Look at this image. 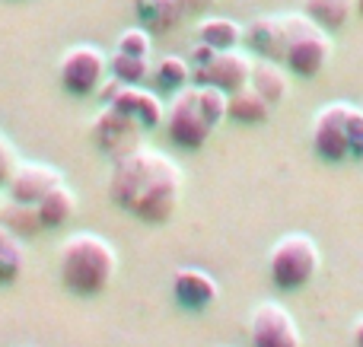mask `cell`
Instances as JSON below:
<instances>
[{
  "label": "cell",
  "mask_w": 363,
  "mask_h": 347,
  "mask_svg": "<svg viewBox=\"0 0 363 347\" xmlns=\"http://www.w3.org/2000/svg\"><path fill=\"white\" fill-rule=\"evenodd\" d=\"M249 344L252 347H303V338L294 316L277 300H264V303H258L252 309Z\"/></svg>",
  "instance_id": "cell-8"
},
{
  "label": "cell",
  "mask_w": 363,
  "mask_h": 347,
  "mask_svg": "<svg viewBox=\"0 0 363 347\" xmlns=\"http://www.w3.org/2000/svg\"><path fill=\"white\" fill-rule=\"evenodd\" d=\"M108 195L121 210L140 223H169L182 201V169L166 153L138 147L115 159L108 176Z\"/></svg>",
  "instance_id": "cell-1"
},
{
  "label": "cell",
  "mask_w": 363,
  "mask_h": 347,
  "mask_svg": "<svg viewBox=\"0 0 363 347\" xmlns=\"http://www.w3.org/2000/svg\"><path fill=\"white\" fill-rule=\"evenodd\" d=\"M198 86V83H194ZM198 106H201V112H204V118L211 121V127H217L220 121L226 118V106H230V93H223V89H217V86H198Z\"/></svg>",
  "instance_id": "cell-25"
},
{
  "label": "cell",
  "mask_w": 363,
  "mask_h": 347,
  "mask_svg": "<svg viewBox=\"0 0 363 347\" xmlns=\"http://www.w3.org/2000/svg\"><path fill=\"white\" fill-rule=\"evenodd\" d=\"M61 284L77 297H96L112 284L118 255L99 233H74L61 246Z\"/></svg>",
  "instance_id": "cell-2"
},
{
  "label": "cell",
  "mask_w": 363,
  "mask_h": 347,
  "mask_svg": "<svg viewBox=\"0 0 363 347\" xmlns=\"http://www.w3.org/2000/svg\"><path fill=\"white\" fill-rule=\"evenodd\" d=\"M347 140H351V159H363V108L351 106L347 112Z\"/></svg>",
  "instance_id": "cell-27"
},
{
  "label": "cell",
  "mask_w": 363,
  "mask_h": 347,
  "mask_svg": "<svg viewBox=\"0 0 363 347\" xmlns=\"http://www.w3.org/2000/svg\"><path fill=\"white\" fill-rule=\"evenodd\" d=\"M108 74H112L115 80H121L125 86H140V83L150 80V57L115 51V55L108 57Z\"/></svg>",
  "instance_id": "cell-24"
},
{
  "label": "cell",
  "mask_w": 363,
  "mask_h": 347,
  "mask_svg": "<svg viewBox=\"0 0 363 347\" xmlns=\"http://www.w3.org/2000/svg\"><path fill=\"white\" fill-rule=\"evenodd\" d=\"M26 268V246L16 233L0 227V284H13L19 280Z\"/></svg>",
  "instance_id": "cell-23"
},
{
  "label": "cell",
  "mask_w": 363,
  "mask_h": 347,
  "mask_svg": "<svg viewBox=\"0 0 363 347\" xmlns=\"http://www.w3.org/2000/svg\"><path fill=\"white\" fill-rule=\"evenodd\" d=\"M319 265H322V252L313 236H306V233L281 236L268 252L271 284L284 293L303 290L306 284H313V278L319 274Z\"/></svg>",
  "instance_id": "cell-3"
},
{
  "label": "cell",
  "mask_w": 363,
  "mask_h": 347,
  "mask_svg": "<svg viewBox=\"0 0 363 347\" xmlns=\"http://www.w3.org/2000/svg\"><path fill=\"white\" fill-rule=\"evenodd\" d=\"M287 19V55H284V67L296 76H319L332 61V38L315 19L306 13H284Z\"/></svg>",
  "instance_id": "cell-4"
},
{
  "label": "cell",
  "mask_w": 363,
  "mask_h": 347,
  "mask_svg": "<svg viewBox=\"0 0 363 347\" xmlns=\"http://www.w3.org/2000/svg\"><path fill=\"white\" fill-rule=\"evenodd\" d=\"M271 102L258 93L255 86H242L236 93H230V106H226V118L239 121V125H262L271 115Z\"/></svg>",
  "instance_id": "cell-16"
},
{
  "label": "cell",
  "mask_w": 363,
  "mask_h": 347,
  "mask_svg": "<svg viewBox=\"0 0 363 347\" xmlns=\"http://www.w3.org/2000/svg\"><path fill=\"white\" fill-rule=\"evenodd\" d=\"M287 19L284 16H258L242 29V42L255 51L258 57L281 61L287 55Z\"/></svg>",
  "instance_id": "cell-14"
},
{
  "label": "cell",
  "mask_w": 363,
  "mask_h": 347,
  "mask_svg": "<svg viewBox=\"0 0 363 347\" xmlns=\"http://www.w3.org/2000/svg\"><path fill=\"white\" fill-rule=\"evenodd\" d=\"M115 51H125V55H138V57H150V51H153L150 29H144V25L125 29V32L118 35V45H115Z\"/></svg>",
  "instance_id": "cell-26"
},
{
  "label": "cell",
  "mask_w": 363,
  "mask_h": 347,
  "mask_svg": "<svg viewBox=\"0 0 363 347\" xmlns=\"http://www.w3.org/2000/svg\"><path fill=\"white\" fill-rule=\"evenodd\" d=\"M77 214V195L70 185H55L48 195L38 201V217H42L45 229H57Z\"/></svg>",
  "instance_id": "cell-19"
},
{
  "label": "cell",
  "mask_w": 363,
  "mask_h": 347,
  "mask_svg": "<svg viewBox=\"0 0 363 347\" xmlns=\"http://www.w3.org/2000/svg\"><path fill=\"white\" fill-rule=\"evenodd\" d=\"M150 80L160 93H172L176 96L179 89H185L191 83V61L179 55H166L157 61V67H150Z\"/></svg>",
  "instance_id": "cell-21"
},
{
  "label": "cell",
  "mask_w": 363,
  "mask_h": 347,
  "mask_svg": "<svg viewBox=\"0 0 363 347\" xmlns=\"http://www.w3.org/2000/svg\"><path fill=\"white\" fill-rule=\"evenodd\" d=\"M99 96L106 106H115L118 112L131 115L134 121H138L144 131H153V127L163 125L166 118V106L160 102L157 93H150V89H140V86H125L121 80H106L99 86Z\"/></svg>",
  "instance_id": "cell-9"
},
{
  "label": "cell",
  "mask_w": 363,
  "mask_h": 347,
  "mask_svg": "<svg viewBox=\"0 0 363 347\" xmlns=\"http://www.w3.org/2000/svg\"><path fill=\"white\" fill-rule=\"evenodd\" d=\"M19 163H23V159L16 157L13 144L6 137H0V188H6V182L13 178V172H16Z\"/></svg>",
  "instance_id": "cell-28"
},
{
  "label": "cell",
  "mask_w": 363,
  "mask_h": 347,
  "mask_svg": "<svg viewBox=\"0 0 363 347\" xmlns=\"http://www.w3.org/2000/svg\"><path fill=\"white\" fill-rule=\"evenodd\" d=\"M351 338H354V347H363V316L354 322V331H351Z\"/></svg>",
  "instance_id": "cell-30"
},
{
  "label": "cell",
  "mask_w": 363,
  "mask_h": 347,
  "mask_svg": "<svg viewBox=\"0 0 363 347\" xmlns=\"http://www.w3.org/2000/svg\"><path fill=\"white\" fill-rule=\"evenodd\" d=\"M198 42L211 45L213 51L239 48V42H242V25L226 16H207V19H201V25H198Z\"/></svg>",
  "instance_id": "cell-22"
},
{
  "label": "cell",
  "mask_w": 363,
  "mask_h": 347,
  "mask_svg": "<svg viewBox=\"0 0 363 347\" xmlns=\"http://www.w3.org/2000/svg\"><path fill=\"white\" fill-rule=\"evenodd\" d=\"M166 131H169V140L182 150H201L211 137V121L204 118L198 106V86L188 83L185 89H179L172 96V102L166 106V118H163Z\"/></svg>",
  "instance_id": "cell-5"
},
{
  "label": "cell",
  "mask_w": 363,
  "mask_h": 347,
  "mask_svg": "<svg viewBox=\"0 0 363 347\" xmlns=\"http://www.w3.org/2000/svg\"><path fill=\"white\" fill-rule=\"evenodd\" d=\"M64 176L48 163H19L13 178L6 182V195L13 201H26V204H38L48 195L55 185H61Z\"/></svg>",
  "instance_id": "cell-12"
},
{
  "label": "cell",
  "mask_w": 363,
  "mask_h": 347,
  "mask_svg": "<svg viewBox=\"0 0 363 347\" xmlns=\"http://www.w3.org/2000/svg\"><path fill=\"white\" fill-rule=\"evenodd\" d=\"M249 86H255L258 93L264 96V99L271 102V106H277V102L287 99L290 93V76H287V67H284L281 61H268V57H258L255 64H252V80Z\"/></svg>",
  "instance_id": "cell-15"
},
{
  "label": "cell",
  "mask_w": 363,
  "mask_h": 347,
  "mask_svg": "<svg viewBox=\"0 0 363 347\" xmlns=\"http://www.w3.org/2000/svg\"><path fill=\"white\" fill-rule=\"evenodd\" d=\"M179 4H182V10H185V16H194V13L211 10L217 0H179Z\"/></svg>",
  "instance_id": "cell-29"
},
{
  "label": "cell",
  "mask_w": 363,
  "mask_h": 347,
  "mask_svg": "<svg viewBox=\"0 0 363 347\" xmlns=\"http://www.w3.org/2000/svg\"><path fill=\"white\" fill-rule=\"evenodd\" d=\"M252 64H255L252 55H245V51H239V48L217 51V55L211 57V64L191 70V83H198V86L211 83V86L223 89V93H236V89L249 86Z\"/></svg>",
  "instance_id": "cell-11"
},
{
  "label": "cell",
  "mask_w": 363,
  "mask_h": 347,
  "mask_svg": "<svg viewBox=\"0 0 363 347\" xmlns=\"http://www.w3.org/2000/svg\"><path fill=\"white\" fill-rule=\"evenodd\" d=\"M303 13L322 25L325 32H338L357 13V0H303Z\"/></svg>",
  "instance_id": "cell-17"
},
{
  "label": "cell",
  "mask_w": 363,
  "mask_h": 347,
  "mask_svg": "<svg viewBox=\"0 0 363 347\" xmlns=\"http://www.w3.org/2000/svg\"><path fill=\"white\" fill-rule=\"evenodd\" d=\"M347 112L351 102H328L313 118V150L322 163H345L351 159L347 140Z\"/></svg>",
  "instance_id": "cell-7"
},
{
  "label": "cell",
  "mask_w": 363,
  "mask_h": 347,
  "mask_svg": "<svg viewBox=\"0 0 363 347\" xmlns=\"http://www.w3.org/2000/svg\"><path fill=\"white\" fill-rule=\"evenodd\" d=\"M108 76V57L96 45H74L61 55L57 80L74 96H93Z\"/></svg>",
  "instance_id": "cell-6"
},
{
  "label": "cell",
  "mask_w": 363,
  "mask_h": 347,
  "mask_svg": "<svg viewBox=\"0 0 363 347\" xmlns=\"http://www.w3.org/2000/svg\"><path fill=\"white\" fill-rule=\"evenodd\" d=\"M0 227H6L10 233H16L19 239H32L35 233H42L45 223L38 217V204H26V201H6L0 204Z\"/></svg>",
  "instance_id": "cell-18"
},
{
  "label": "cell",
  "mask_w": 363,
  "mask_h": 347,
  "mask_svg": "<svg viewBox=\"0 0 363 347\" xmlns=\"http://www.w3.org/2000/svg\"><path fill=\"white\" fill-rule=\"evenodd\" d=\"M172 297H176V303L182 309L204 312L217 303L220 287H217V280L207 271H201V268H179L176 278H172Z\"/></svg>",
  "instance_id": "cell-13"
},
{
  "label": "cell",
  "mask_w": 363,
  "mask_h": 347,
  "mask_svg": "<svg viewBox=\"0 0 363 347\" xmlns=\"http://www.w3.org/2000/svg\"><path fill=\"white\" fill-rule=\"evenodd\" d=\"M357 13H360V16H363V0H357Z\"/></svg>",
  "instance_id": "cell-31"
},
{
  "label": "cell",
  "mask_w": 363,
  "mask_h": 347,
  "mask_svg": "<svg viewBox=\"0 0 363 347\" xmlns=\"http://www.w3.org/2000/svg\"><path fill=\"white\" fill-rule=\"evenodd\" d=\"M138 16L140 25L153 32H169L185 19V10H182L179 0H138Z\"/></svg>",
  "instance_id": "cell-20"
},
{
  "label": "cell",
  "mask_w": 363,
  "mask_h": 347,
  "mask_svg": "<svg viewBox=\"0 0 363 347\" xmlns=\"http://www.w3.org/2000/svg\"><path fill=\"white\" fill-rule=\"evenodd\" d=\"M140 131H144V127H140L131 115L118 112L115 106H106L93 118V140H96V147H99L106 157H112V159H118V157H125V153L138 150V147H140Z\"/></svg>",
  "instance_id": "cell-10"
}]
</instances>
